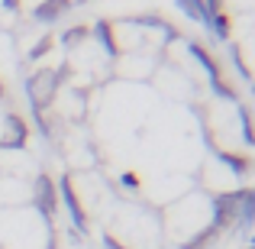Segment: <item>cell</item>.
I'll return each instance as SVG.
<instances>
[{
	"label": "cell",
	"instance_id": "cell-2",
	"mask_svg": "<svg viewBox=\"0 0 255 249\" xmlns=\"http://www.w3.org/2000/svg\"><path fill=\"white\" fill-rule=\"evenodd\" d=\"M210 23H217V36H220V39H223L226 32H230V26H226V16H213Z\"/></svg>",
	"mask_w": 255,
	"mask_h": 249
},
{
	"label": "cell",
	"instance_id": "cell-1",
	"mask_svg": "<svg viewBox=\"0 0 255 249\" xmlns=\"http://www.w3.org/2000/svg\"><path fill=\"white\" fill-rule=\"evenodd\" d=\"M178 6H184L191 19H197V23L210 26V19H213V16H210V10H207V6L200 3V0H178Z\"/></svg>",
	"mask_w": 255,
	"mask_h": 249
},
{
	"label": "cell",
	"instance_id": "cell-3",
	"mask_svg": "<svg viewBox=\"0 0 255 249\" xmlns=\"http://www.w3.org/2000/svg\"><path fill=\"white\" fill-rule=\"evenodd\" d=\"M207 3H210V10H217V0H207ZM210 16H213V13H210Z\"/></svg>",
	"mask_w": 255,
	"mask_h": 249
}]
</instances>
